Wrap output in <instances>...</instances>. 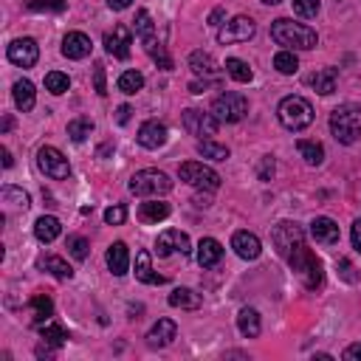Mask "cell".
I'll return each mask as SVG.
<instances>
[{
	"label": "cell",
	"mask_w": 361,
	"mask_h": 361,
	"mask_svg": "<svg viewBox=\"0 0 361 361\" xmlns=\"http://www.w3.org/2000/svg\"><path fill=\"white\" fill-rule=\"evenodd\" d=\"M141 45H144V51L149 54V59H152L158 68H164V71H169V68H172V59H169L166 48L158 42V37H149V39H144Z\"/></svg>",
	"instance_id": "d6a6232c"
},
{
	"label": "cell",
	"mask_w": 361,
	"mask_h": 361,
	"mask_svg": "<svg viewBox=\"0 0 361 361\" xmlns=\"http://www.w3.org/2000/svg\"><path fill=\"white\" fill-rule=\"evenodd\" d=\"M37 166L42 175H48L51 180H65L71 175V164L68 158L56 149V147H39L37 152Z\"/></svg>",
	"instance_id": "ba28073f"
},
{
	"label": "cell",
	"mask_w": 361,
	"mask_h": 361,
	"mask_svg": "<svg viewBox=\"0 0 361 361\" xmlns=\"http://www.w3.org/2000/svg\"><path fill=\"white\" fill-rule=\"evenodd\" d=\"M330 133L338 144H355L361 138V104H338L330 113Z\"/></svg>",
	"instance_id": "3957f363"
},
{
	"label": "cell",
	"mask_w": 361,
	"mask_h": 361,
	"mask_svg": "<svg viewBox=\"0 0 361 361\" xmlns=\"http://www.w3.org/2000/svg\"><path fill=\"white\" fill-rule=\"evenodd\" d=\"M130 113H133L130 104H121V107L116 110V121H118V124H127V121H130Z\"/></svg>",
	"instance_id": "f5cc1de1"
},
{
	"label": "cell",
	"mask_w": 361,
	"mask_h": 361,
	"mask_svg": "<svg viewBox=\"0 0 361 361\" xmlns=\"http://www.w3.org/2000/svg\"><path fill=\"white\" fill-rule=\"evenodd\" d=\"M274 169H276V166H274V158H271V155H262L259 164H257V178H259V180H271V178H274Z\"/></svg>",
	"instance_id": "7dc6e473"
},
{
	"label": "cell",
	"mask_w": 361,
	"mask_h": 361,
	"mask_svg": "<svg viewBox=\"0 0 361 361\" xmlns=\"http://www.w3.org/2000/svg\"><path fill=\"white\" fill-rule=\"evenodd\" d=\"M197 152H200L203 158H212V161H226V158L231 155L226 144H217V141H212V138H200V141H197Z\"/></svg>",
	"instance_id": "e575fe53"
},
{
	"label": "cell",
	"mask_w": 361,
	"mask_h": 361,
	"mask_svg": "<svg viewBox=\"0 0 361 361\" xmlns=\"http://www.w3.org/2000/svg\"><path fill=\"white\" fill-rule=\"evenodd\" d=\"M231 248H234V254H237L240 259H257V257L262 254V243H259V237L251 234V231H234Z\"/></svg>",
	"instance_id": "e0dca14e"
},
{
	"label": "cell",
	"mask_w": 361,
	"mask_h": 361,
	"mask_svg": "<svg viewBox=\"0 0 361 361\" xmlns=\"http://www.w3.org/2000/svg\"><path fill=\"white\" fill-rule=\"evenodd\" d=\"M296 149H299V155L305 158L307 166H319V164L324 161V147H322L319 141H307V138H302V141H296Z\"/></svg>",
	"instance_id": "1f68e13d"
},
{
	"label": "cell",
	"mask_w": 361,
	"mask_h": 361,
	"mask_svg": "<svg viewBox=\"0 0 361 361\" xmlns=\"http://www.w3.org/2000/svg\"><path fill=\"white\" fill-rule=\"evenodd\" d=\"M341 355H344L347 361H361V341H358V344H350V347H347Z\"/></svg>",
	"instance_id": "816d5d0a"
},
{
	"label": "cell",
	"mask_w": 361,
	"mask_h": 361,
	"mask_svg": "<svg viewBox=\"0 0 361 361\" xmlns=\"http://www.w3.org/2000/svg\"><path fill=\"white\" fill-rule=\"evenodd\" d=\"M285 259H288L290 271L302 279V285H305L307 290L322 288V282H324V265H322V259H319V257H316L305 243L293 245V251H290Z\"/></svg>",
	"instance_id": "7a4b0ae2"
},
{
	"label": "cell",
	"mask_w": 361,
	"mask_h": 361,
	"mask_svg": "<svg viewBox=\"0 0 361 361\" xmlns=\"http://www.w3.org/2000/svg\"><path fill=\"white\" fill-rule=\"evenodd\" d=\"M135 37H138L141 42L149 39V37H155V25H152V17H149L147 8H141V11L135 14Z\"/></svg>",
	"instance_id": "b9f144b4"
},
{
	"label": "cell",
	"mask_w": 361,
	"mask_h": 361,
	"mask_svg": "<svg viewBox=\"0 0 361 361\" xmlns=\"http://www.w3.org/2000/svg\"><path fill=\"white\" fill-rule=\"evenodd\" d=\"M189 68H192L195 76H203V79H217V73H220V65L209 51H192L189 54Z\"/></svg>",
	"instance_id": "ac0fdd59"
},
{
	"label": "cell",
	"mask_w": 361,
	"mask_h": 361,
	"mask_svg": "<svg viewBox=\"0 0 361 361\" xmlns=\"http://www.w3.org/2000/svg\"><path fill=\"white\" fill-rule=\"evenodd\" d=\"M350 240H353V248L361 251V220L353 223V228H350Z\"/></svg>",
	"instance_id": "f907efd6"
},
{
	"label": "cell",
	"mask_w": 361,
	"mask_h": 361,
	"mask_svg": "<svg viewBox=\"0 0 361 361\" xmlns=\"http://www.w3.org/2000/svg\"><path fill=\"white\" fill-rule=\"evenodd\" d=\"M124 220H127V209H124L121 203H116V206L104 209V223H107V226H121Z\"/></svg>",
	"instance_id": "bcb514c9"
},
{
	"label": "cell",
	"mask_w": 361,
	"mask_h": 361,
	"mask_svg": "<svg viewBox=\"0 0 361 361\" xmlns=\"http://www.w3.org/2000/svg\"><path fill=\"white\" fill-rule=\"evenodd\" d=\"M169 305H172V307H180V310H197V307L203 305V299H200V293H195L192 288H175V290L169 293Z\"/></svg>",
	"instance_id": "f546056e"
},
{
	"label": "cell",
	"mask_w": 361,
	"mask_h": 361,
	"mask_svg": "<svg viewBox=\"0 0 361 361\" xmlns=\"http://www.w3.org/2000/svg\"><path fill=\"white\" fill-rule=\"evenodd\" d=\"M237 330L245 336V338H257L259 330H262V322H259V313L254 307H243L237 313Z\"/></svg>",
	"instance_id": "f1b7e54d"
},
{
	"label": "cell",
	"mask_w": 361,
	"mask_h": 361,
	"mask_svg": "<svg viewBox=\"0 0 361 361\" xmlns=\"http://www.w3.org/2000/svg\"><path fill=\"white\" fill-rule=\"evenodd\" d=\"M178 175H180L183 183H189V186H195V189H203V192H214V189H220V175H217L212 166L197 164V161H186V164H180V166H178Z\"/></svg>",
	"instance_id": "52a82bcc"
},
{
	"label": "cell",
	"mask_w": 361,
	"mask_h": 361,
	"mask_svg": "<svg viewBox=\"0 0 361 361\" xmlns=\"http://www.w3.org/2000/svg\"><path fill=\"white\" fill-rule=\"evenodd\" d=\"M189 254L192 251V243H189V237L183 234V231H178V228H166V231H161L158 234V240H155V254L158 257H169V254Z\"/></svg>",
	"instance_id": "4fadbf2b"
},
{
	"label": "cell",
	"mask_w": 361,
	"mask_h": 361,
	"mask_svg": "<svg viewBox=\"0 0 361 361\" xmlns=\"http://www.w3.org/2000/svg\"><path fill=\"white\" fill-rule=\"evenodd\" d=\"M68 251H71V257L73 259H87V251H90V245H87V240L82 237V234H71L68 237Z\"/></svg>",
	"instance_id": "7bdbcfd3"
},
{
	"label": "cell",
	"mask_w": 361,
	"mask_h": 361,
	"mask_svg": "<svg viewBox=\"0 0 361 361\" xmlns=\"http://www.w3.org/2000/svg\"><path fill=\"white\" fill-rule=\"evenodd\" d=\"M169 189H172V180L161 169H138L130 178V192L138 197H158V195H166Z\"/></svg>",
	"instance_id": "5b68a950"
},
{
	"label": "cell",
	"mask_w": 361,
	"mask_h": 361,
	"mask_svg": "<svg viewBox=\"0 0 361 361\" xmlns=\"http://www.w3.org/2000/svg\"><path fill=\"white\" fill-rule=\"evenodd\" d=\"M214 85H217V79H192L189 82V93H206Z\"/></svg>",
	"instance_id": "681fc988"
},
{
	"label": "cell",
	"mask_w": 361,
	"mask_h": 361,
	"mask_svg": "<svg viewBox=\"0 0 361 361\" xmlns=\"http://www.w3.org/2000/svg\"><path fill=\"white\" fill-rule=\"evenodd\" d=\"M338 268H341V276H344L347 282H355V276L350 274V271H353V265H350L347 259H338Z\"/></svg>",
	"instance_id": "db71d44e"
},
{
	"label": "cell",
	"mask_w": 361,
	"mask_h": 361,
	"mask_svg": "<svg viewBox=\"0 0 361 361\" xmlns=\"http://www.w3.org/2000/svg\"><path fill=\"white\" fill-rule=\"evenodd\" d=\"M93 82H96V93L99 96H107V85H104V65L96 62L93 65Z\"/></svg>",
	"instance_id": "c3c4849f"
},
{
	"label": "cell",
	"mask_w": 361,
	"mask_h": 361,
	"mask_svg": "<svg viewBox=\"0 0 361 361\" xmlns=\"http://www.w3.org/2000/svg\"><path fill=\"white\" fill-rule=\"evenodd\" d=\"M107 6H110L113 11H124V8L133 6V0H107Z\"/></svg>",
	"instance_id": "11a10c76"
},
{
	"label": "cell",
	"mask_w": 361,
	"mask_h": 361,
	"mask_svg": "<svg viewBox=\"0 0 361 361\" xmlns=\"http://www.w3.org/2000/svg\"><path fill=\"white\" fill-rule=\"evenodd\" d=\"M276 118L285 130H305L313 124V104L305 96H285L276 107Z\"/></svg>",
	"instance_id": "277c9868"
},
{
	"label": "cell",
	"mask_w": 361,
	"mask_h": 361,
	"mask_svg": "<svg viewBox=\"0 0 361 361\" xmlns=\"http://www.w3.org/2000/svg\"><path fill=\"white\" fill-rule=\"evenodd\" d=\"M130 45H133V31L127 25H113V31L104 34V48L116 59H127L130 56Z\"/></svg>",
	"instance_id": "5bb4252c"
},
{
	"label": "cell",
	"mask_w": 361,
	"mask_h": 361,
	"mask_svg": "<svg viewBox=\"0 0 361 361\" xmlns=\"http://www.w3.org/2000/svg\"><path fill=\"white\" fill-rule=\"evenodd\" d=\"M68 0H25L28 11H65Z\"/></svg>",
	"instance_id": "ee69618b"
},
{
	"label": "cell",
	"mask_w": 361,
	"mask_h": 361,
	"mask_svg": "<svg viewBox=\"0 0 361 361\" xmlns=\"http://www.w3.org/2000/svg\"><path fill=\"white\" fill-rule=\"evenodd\" d=\"M59 234H62V223H59L54 214L37 217V223H34V237H37L39 243H54Z\"/></svg>",
	"instance_id": "d4e9b609"
},
{
	"label": "cell",
	"mask_w": 361,
	"mask_h": 361,
	"mask_svg": "<svg viewBox=\"0 0 361 361\" xmlns=\"http://www.w3.org/2000/svg\"><path fill=\"white\" fill-rule=\"evenodd\" d=\"M90 133H93V121H90V118L79 116V118H71V121H68V135H71V141L82 144Z\"/></svg>",
	"instance_id": "74e56055"
},
{
	"label": "cell",
	"mask_w": 361,
	"mask_h": 361,
	"mask_svg": "<svg viewBox=\"0 0 361 361\" xmlns=\"http://www.w3.org/2000/svg\"><path fill=\"white\" fill-rule=\"evenodd\" d=\"M8 130H11V116L3 118V133H8Z\"/></svg>",
	"instance_id": "680465c9"
},
{
	"label": "cell",
	"mask_w": 361,
	"mask_h": 361,
	"mask_svg": "<svg viewBox=\"0 0 361 361\" xmlns=\"http://www.w3.org/2000/svg\"><path fill=\"white\" fill-rule=\"evenodd\" d=\"M310 234H313V240L322 243V245H336V243H338V226H336V220H330V217H313Z\"/></svg>",
	"instance_id": "44dd1931"
},
{
	"label": "cell",
	"mask_w": 361,
	"mask_h": 361,
	"mask_svg": "<svg viewBox=\"0 0 361 361\" xmlns=\"http://www.w3.org/2000/svg\"><path fill=\"white\" fill-rule=\"evenodd\" d=\"M271 39L276 45L288 48V51H310L319 42V37H316L313 28H307L302 23H293V20H285V17H279V20L271 23Z\"/></svg>",
	"instance_id": "6da1fadb"
},
{
	"label": "cell",
	"mask_w": 361,
	"mask_h": 361,
	"mask_svg": "<svg viewBox=\"0 0 361 361\" xmlns=\"http://www.w3.org/2000/svg\"><path fill=\"white\" fill-rule=\"evenodd\" d=\"M138 144L144 147V149H158V147H164L166 144V138H169V133H166V127L161 124V121H155V118H149V121H144L141 127H138Z\"/></svg>",
	"instance_id": "9a60e30c"
},
{
	"label": "cell",
	"mask_w": 361,
	"mask_h": 361,
	"mask_svg": "<svg viewBox=\"0 0 361 361\" xmlns=\"http://www.w3.org/2000/svg\"><path fill=\"white\" fill-rule=\"evenodd\" d=\"M68 87H71L68 73H62V71H51V73H45V90H48V93L62 96Z\"/></svg>",
	"instance_id": "60d3db41"
},
{
	"label": "cell",
	"mask_w": 361,
	"mask_h": 361,
	"mask_svg": "<svg viewBox=\"0 0 361 361\" xmlns=\"http://www.w3.org/2000/svg\"><path fill=\"white\" fill-rule=\"evenodd\" d=\"M39 336H42V341L51 344V347H62V344L68 341V330H65L62 324H56V322H45V324L39 327Z\"/></svg>",
	"instance_id": "836d02e7"
},
{
	"label": "cell",
	"mask_w": 361,
	"mask_h": 361,
	"mask_svg": "<svg viewBox=\"0 0 361 361\" xmlns=\"http://www.w3.org/2000/svg\"><path fill=\"white\" fill-rule=\"evenodd\" d=\"M169 203H164V200H158V197H149L147 203H141V209H138V220L141 223H161V220H166L169 217Z\"/></svg>",
	"instance_id": "cb8c5ba5"
},
{
	"label": "cell",
	"mask_w": 361,
	"mask_h": 361,
	"mask_svg": "<svg viewBox=\"0 0 361 361\" xmlns=\"http://www.w3.org/2000/svg\"><path fill=\"white\" fill-rule=\"evenodd\" d=\"M226 73L234 79V82H240V85H245V82H251V68H248V62H243V59H237V56H228L226 59Z\"/></svg>",
	"instance_id": "d590c367"
},
{
	"label": "cell",
	"mask_w": 361,
	"mask_h": 361,
	"mask_svg": "<svg viewBox=\"0 0 361 361\" xmlns=\"http://www.w3.org/2000/svg\"><path fill=\"white\" fill-rule=\"evenodd\" d=\"M3 166H6V169L11 166V152H8V149H3Z\"/></svg>",
	"instance_id": "6f0895ef"
},
{
	"label": "cell",
	"mask_w": 361,
	"mask_h": 361,
	"mask_svg": "<svg viewBox=\"0 0 361 361\" xmlns=\"http://www.w3.org/2000/svg\"><path fill=\"white\" fill-rule=\"evenodd\" d=\"M135 279H141L144 285H164L166 276L155 274L152 271V262H149V254L147 251H138L135 254Z\"/></svg>",
	"instance_id": "484cf974"
},
{
	"label": "cell",
	"mask_w": 361,
	"mask_h": 361,
	"mask_svg": "<svg viewBox=\"0 0 361 361\" xmlns=\"http://www.w3.org/2000/svg\"><path fill=\"white\" fill-rule=\"evenodd\" d=\"M175 336H178L175 322H172V319H158V322L149 327V333H147V344H149V347H166V344H172Z\"/></svg>",
	"instance_id": "ffe728a7"
},
{
	"label": "cell",
	"mask_w": 361,
	"mask_h": 361,
	"mask_svg": "<svg viewBox=\"0 0 361 361\" xmlns=\"http://www.w3.org/2000/svg\"><path fill=\"white\" fill-rule=\"evenodd\" d=\"M104 259H107V268H110L113 276H124V274L130 271V251H127V245H124L121 240L107 248Z\"/></svg>",
	"instance_id": "d6986e66"
},
{
	"label": "cell",
	"mask_w": 361,
	"mask_h": 361,
	"mask_svg": "<svg viewBox=\"0 0 361 361\" xmlns=\"http://www.w3.org/2000/svg\"><path fill=\"white\" fill-rule=\"evenodd\" d=\"M6 56H8V62H14V65H20V68H34L37 59H39V45H37L31 37H20V39H14V42L8 45Z\"/></svg>",
	"instance_id": "7c38bea8"
},
{
	"label": "cell",
	"mask_w": 361,
	"mask_h": 361,
	"mask_svg": "<svg viewBox=\"0 0 361 361\" xmlns=\"http://www.w3.org/2000/svg\"><path fill=\"white\" fill-rule=\"evenodd\" d=\"M223 14H226L223 8H214V11L209 14V25H220V20H223Z\"/></svg>",
	"instance_id": "9f6ffc18"
},
{
	"label": "cell",
	"mask_w": 361,
	"mask_h": 361,
	"mask_svg": "<svg viewBox=\"0 0 361 361\" xmlns=\"http://www.w3.org/2000/svg\"><path fill=\"white\" fill-rule=\"evenodd\" d=\"M0 197H3V203L6 206H11V209H28L31 206V200H28V195L23 192V189H17V186H3L0 189Z\"/></svg>",
	"instance_id": "8d00e7d4"
},
{
	"label": "cell",
	"mask_w": 361,
	"mask_h": 361,
	"mask_svg": "<svg viewBox=\"0 0 361 361\" xmlns=\"http://www.w3.org/2000/svg\"><path fill=\"white\" fill-rule=\"evenodd\" d=\"M90 48H93V42L82 31H68L62 37V56H68V59H85L90 54Z\"/></svg>",
	"instance_id": "2e32d148"
},
{
	"label": "cell",
	"mask_w": 361,
	"mask_h": 361,
	"mask_svg": "<svg viewBox=\"0 0 361 361\" xmlns=\"http://www.w3.org/2000/svg\"><path fill=\"white\" fill-rule=\"evenodd\" d=\"M28 307H31V324H34V327H42V324L51 322V316H54V302H51V296H45V293H34L31 302H28Z\"/></svg>",
	"instance_id": "603a6c76"
},
{
	"label": "cell",
	"mask_w": 361,
	"mask_h": 361,
	"mask_svg": "<svg viewBox=\"0 0 361 361\" xmlns=\"http://www.w3.org/2000/svg\"><path fill=\"white\" fill-rule=\"evenodd\" d=\"M271 240H274L279 257H288V254L293 251V245L305 243V231H302V226H296V223H290V220H282V223L274 226Z\"/></svg>",
	"instance_id": "8fae6325"
},
{
	"label": "cell",
	"mask_w": 361,
	"mask_h": 361,
	"mask_svg": "<svg viewBox=\"0 0 361 361\" xmlns=\"http://www.w3.org/2000/svg\"><path fill=\"white\" fill-rule=\"evenodd\" d=\"M11 99H14V104H17V110H23V113H28V110L34 107V102H37V90H34V85H31L28 79H20V82H14V90H11Z\"/></svg>",
	"instance_id": "4316f807"
},
{
	"label": "cell",
	"mask_w": 361,
	"mask_h": 361,
	"mask_svg": "<svg viewBox=\"0 0 361 361\" xmlns=\"http://www.w3.org/2000/svg\"><path fill=\"white\" fill-rule=\"evenodd\" d=\"M257 34V25H254V20L251 17H231L226 25H220L217 28V39L223 42V45H231V42H248L251 37Z\"/></svg>",
	"instance_id": "30bf717a"
},
{
	"label": "cell",
	"mask_w": 361,
	"mask_h": 361,
	"mask_svg": "<svg viewBox=\"0 0 361 361\" xmlns=\"http://www.w3.org/2000/svg\"><path fill=\"white\" fill-rule=\"evenodd\" d=\"M274 68H276L279 73L290 76V73H296V71H299V59H296V54H293V51L282 48V51L274 56Z\"/></svg>",
	"instance_id": "f35d334b"
},
{
	"label": "cell",
	"mask_w": 361,
	"mask_h": 361,
	"mask_svg": "<svg viewBox=\"0 0 361 361\" xmlns=\"http://www.w3.org/2000/svg\"><path fill=\"white\" fill-rule=\"evenodd\" d=\"M319 0H293V14L299 17H316L319 14Z\"/></svg>",
	"instance_id": "f6af8a7d"
},
{
	"label": "cell",
	"mask_w": 361,
	"mask_h": 361,
	"mask_svg": "<svg viewBox=\"0 0 361 361\" xmlns=\"http://www.w3.org/2000/svg\"><path fill=\"white\" fill-rule=\"evenodd\" d=\"M307 82H310V87H316V93L330 96L336 90V68H322V71L310 73Z\"/></svg>",
	"instance_id": "4dcf8cb0"
},
{
	"label": "cell",
	"mask_w": 361,
	"mask_h": 361,
	"mask_svg": "<svg viewBox=\"0 0 361 361\" xmlns=\"http://www.w3.org/2000/svg\"><path fill=\"white\" fill-rule=\"evenodd\" d=\"M118 90L121 93H127V96H133V93H138L141 87H144V76L138 73V71H124L121 76H118Z\"/></svg>",
	"instance_id": "ab89813d"
},
{
	"label": "cell",
	"mask_w": 361,
	"mask_h": 361,
	"mask_svg": "<svg viewBox=\"0 0 361 361\" xmlns=\"http://www.w3.org/2000/svg\"><path fill=\"white\" fill-rule=\"evenodd\" d=\"M223 259V245L214 237H203L197 243V265L200 268H214Z\"/></svg>",
	"instance_id": "7402d4cb"
},
{
	"label": "cell",
	"mask_w": 361,
	"mask_h": 361,
	"mask_svg": "<svg viewBox=\"0 0 361 361\" xmlns=\"http://www.w3.org/2000/svg\"><path fill=\"white\" fill-rule=\"evenodd\" d=\"M265 6H274V3H282V0H262Z\"/></svg>",
	"instance_id": "91938a15"
},
{
	"label": "cell",
	"mask_w": 361,
	"mask_h": 361,
	"mask_svg": "<svg viewBox=\"0 0 361 361\" xmlns=\"http://www.w3.org/2000/svg\"><path fill=\"white\" fill-rule=\"evenodd\" d=\"M37 268L48 271V274L56 276V279H71V276H73V268H71L62 257H56V254H45V257H39V259H37Z\"/></svg>",
	"instance_id": "83f0119b"
},
{
	"label": "cell",
	"mask_w": 361,
	"mask_h": 361,
	"mask_svg": "<svg viewBox=\"0 0 361 361\" xmlns=\"http://www.w3.org/2000/svg\"><path fill=\"white\" fill-rule=\"evenodd\" d=\"M212 113H214L217 121L234 124V121L245 118V113H248V99H245L243 93L226 90V93H220V96L212 102Z\"/></svg>",
	"instance_id": "8992f818"
},
{
	"label": "cell",
	"mask_w": 361,
	"mask_h": 361,
	"mask_svg": "<svg viewBox=\"0 0 361 361\" xmlns=\"http://www.w3.org/2000/svg\"><path fill=\"white\" fill-rule=\"evenodd\" d=\"M180 121H183V130H186L189 135H197V138H209V135H214L217 127H220V121L214 118V113H203V110H197V107L183 110Z\"/></svg>",
	"instance_id": "9c48e42d"
}]
</instances>
